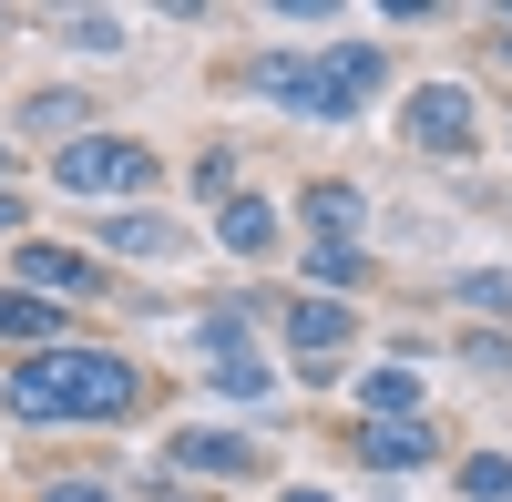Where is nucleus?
<instances>
[{
  "label": "nucleus",
  "mask_w": 512,
  "mask_h": 502,
  "mask_svg": "<svg viewBox=\"0 0 512 502\" xmlns=\"http://www.w3.org/2000/svg\"><path fill=\"white\" fill-rule=\"evenodd\" d=\"M297 205H308V226H318V246H359V226H369V195H359L349 175H338V185H308Z\"/></svg>",
  "instance_id": "obj_12"
},
{
  "label": "nucleus",
  "mask_w": 512,
  "mask_h": 502,
  "mask_svg": "<svg viewBox=\"0 0 512 502\" xmlns=\"http://www.w3.org/2000/svg\"><path fill=\"white\" fill-rule=\"evenodd\" d=\"M461 359L492 369V380H512V339H492V328H472V339H461Z\"/></svg>",
  "instance_id": "obj_19"
},
{
  "label": "nucleus",
  "mask_w": 512,
  "mask_h": 502,
  "mask_svg": "<svg viewBox=\"0 0 512 502\" xmlns=\"http://www.w3.org/2000/svg\"><path fill=\"white\" fill-rule=\"evenodd\" d=\"M185 246H195V236L164 216V205H123V216H103V226H93V257H154V267H175Z\"/></svg>",
  "instance_id": "obj_8"
},
{
  "label": "nucleus",
  "mask_w": 512,
  "mask_h": 502,
  "mask_svg": "<svg viewBox=\"0 0 512 502\" xmlns=\"http://www.w3.org/2000/svg\"><path fill=\"white\" fill-rule=\"evenodd\" d=\"M226 185H236V154L216 144V154H205V164H195V195H226Z\"/></svg>",
  "instance_id": "obj_20"
},
{
  "label": "nucleus",
  "mask_w": 512,
  "mask_h": 502,
  "mask_svg": "<svg viewBox=\"0 0 512 502\" xmlns=\"http://www.w3.org/2000/svg\"><path fill=\"white\" fill-rule=\"evenodd\" d=\"M52 185L62 195H93V205H144L154 185H164V154L154 144H134V134H82V144H62L52 154Z\"/></svg>",
  "instance_id": "obj_2"
},
{
  "label": "nucleus",
  "mask_w": 512,
  "mask_h": 502,
  "mask_svg": "<svg viewBox=\"0 0 512 502\" xmlns=\"http://www.w3.org/2000/svg\"><path fill=\"white\" fill-rule=\"evenodd\" d=\"M492 62H512V11H502V21H492Z\"/></svg>",
  "instance_id": "obj_23"
},
{
  "label": "nucleus",
  "mask_w": 512,
  "mask_h": 502,
  "mask_svg": "<svg viewBox=\"0 0 512 502\" xmlns=\"http://www.w3.org/2000/svg\"><path fill=\"white\" fill-rule=\"evenodd\" d=\"M349 462L359 472H420V462H441V431L431 421H349Z\"/></svg>",
  "instance_id": "obj_9"
},
{
  "label": "nucleus",
  "mask_w": 512,
  "mask_h": 502,
  "mask_svg": "<svg viewBox=\"0 0 512 502\" xmlns=\"http://www.w3.org/2000/svg\"><path fill=\"white\" fill-rule=\"evenodd\" d=\"M451 298L472 308V318H512V267H461V277H451Z\"/></svg>",
  "instance_id": "obj_17"
},
{
  "label": "nucleus",
  "mask_w": 512,
  "mask_h": 502,
  "mask_svg": "<svg viewBox=\"0 0 512 502\" xmlns=\"http://www.w3.org/2000/svg\"><path fill=\"white\" fill-rule=\"evenodd\" d=\"M0 339H11V349H62V308L0 277Z\"/></svg>",
  "instance_id": "obj_13"
},
{
  "label": "nucleus",
  "mask_w": 512,
  "mask_h": 502,
  "mask_svg": "<svg viewBox=\"0 0 512 502\" xmlns=\"http://www.w3.org/2000/svg\"><path fill=\"white\" fill-rule=\"evenodd\" d=\"M82 123H93V103H82V93H21V123H11V134H41V144H82Z\"/></svg>",
  "instance_id": "obj_14"
},
{
  "label": "nucleus",
  "mask_w": 512,
  "mask_h": 502,
  "mask_svg": "<svg viewBox=\"0 0 512 502\" xmlns=\"http://www.w3.org/2000/svg\"><path fill=\"white\" fill-rule=\"evenodd\" d=\"M52 31H62V52H93V62L134 52V21H123V11H62Z\"/></svg>",
  "instance_id": "obj_15"
},
{
  "label": "nucleus",
  "mask_w": 512,
  "mask_h": 502,
  "mask_svg": "<svg viewBox=\"0 0 512 502\" xmlns=\"http://www.w3.org/2000/svg\"><path fill=\"white\" fill-rule=\"evenodd\" d=\"M431 380H420V359H379V369H359V421H431Z\"/></svg>",
  "instance_id": "obj_10"
},
{
  "label": "nucleus",
  "mask_w": 512,
  "mask_h": 502,
  "mask_svg": "<svg viewBox=\"0 0 512 502\" xmlns=\"http://www.w3.org/2000/svg\"><path fill=\"white\" fill-rule=\"evenodd\" d=\"M400 144L431 154V164H472V154H482V103H472V82H410V93H400Z\"/></svg>",
  "instance_id": "obj_4"
},
{
  "label": "nucleus",
  "mask_w": 512,
  "mask_h": 502,
  "mask_svg": "<svg viewBox=\"0 0 512 502\" xmlns=\"http://www.w3.org/2000/svg\"><path fill=\"white\" fill-rule=\"evenodd\" d=\"M277 328H287V380L338 390V359L359 349V298H287Z\"/></svg>",
  "instance_id": "obj_5"
},
{
  "label": "nucleus",
  "mask_w": 512,
  "mask_h": 502,
  "mask_svg": "<svg viewBox=\"0 0 512 502\" xmlns=\"http://www.w3.org/2000/svg\"><path fill=\"white\" fill-rule=\"evenodd\" d=\"M390 82V52L379 41H328V52H297V93L287 113L297 123H359V103Z\"/></svg>",
  "instance_id": "obj_3"
},
{
  "label": "nucleus",
  "mask_w": 512,
  "mask_h": 502,
  "mask_svg": "<svg viewBox=\"0 0 512 502\" xmlns=\"http://www.w3.org/2000/svg\"><path fill=\"white\" fill-rule=\"evenodd\" d=\"M0 185H11V134H0Z\"/></svg>",
  "instance_id": "obj_26"
},
{
  "label": "nucleus",
  "mask_w": 512,
  "mask_h": 502,
  "mask_svg": "<svg viewBox=\"0 0 512 502\" xmlns=\"http://www.w3.org/2000/svg\"><path fill=\"white\" fill-rule=\"evenodd\" d=\"M502 144H512V113H502Z\"/></svg>",
  "instance_id": "obj_28"
},
{
  "label": "nucleus",
  "mask_w": 512,
  "mask_h": 502,
  "mask_svg": "<svg viewBox=\"0 0 512 502\" xmlns=\"http://www.w3.org/2000/svg\"><path fill=\"white\" fill-rule=\"evenodd\" d=\"M21 216H31V205H21V185H0V236H21Z\"/></svg>",
  "instance_id": "obj_22"
},
{
  "label": "nucleus",
  "mask_w": 512,
  "mask_h": 502,
  "mask_svg": "<svg viewBox=\"0 0 512 502\" xmlns=\"http://www.w3.org/2000/svg\"><path fill=\"white\" fill-rule=\"evenodd\" d=\"M0 41H11V11H0Z\"/></svg>",
  "instance_id": "obj_27"
},
{
  "label": "nucleus",
  "mask_w": 512,
  "mask_h": 502,
  "mask_svg": "<svg viewBox=\"0 0 512 502\" xmlns=\"http://www.w3.org/2000/svg\"><path fill=\"white\" fill-rule=\"evenodd\" d=\"M216 246L226 257H277V205L267 195H226L216 205Z\"/></svg>",
  "instance_id": "obj_11"
},
{
  "label": "nucleus",
  "mask_w": 512,
  "mask_h": 502,
  "mask_svg": "<svg viewBox=\"0 0 512 502\" xmlns=\"http://www.w3.org/2000/svg\"><path fill=\"white\" fill-rule=\"evenodd\" d=\"M154 400L144 359L134 349H93V339H62V349H31L0 369V410L11 421H134Z\"/></svg>",
  "instance_id": "obj_1"
},
{
  "label": "nucleus",
  "mask_w": 512,
  "mask_h": 502,
  "mask_svg": "<svg viewBox=\"0 0 512 502\" xmlns=\"http://www.w3.org/2000/svg\"><path fill=\"white\" fill-rule=\"evenodd\" d=\"M11 287H31V298H52V308H82V298H103V257L93 246H52V236H21L11 246Z\"/></svg>",
  "instance_id": "obj_6"
},
{
  "label": "nucleus",
  "mask_w": 512,
  "mask_h": 502,
  "mask_svg": "<svg viewBox=\"0 0 512 502\" xmlns=\"http://www.w3.org/2000/svg\"><path fill=\"white\" fill-rule=\"evenodd\" d=\"M461 492L472 502H512V451H472V462H461Z\"/></svg>",
  "instance_id": "obj_18"
},
{
  "label": "nucleus",
  "mask_w": 512,
  "mask_h": 502,
  "mask_svg": "<svg viewBox=\"0 0 512 502\" xmlns=\"http://www.w3.org/2000/svg\"><path fill=\"white\" fill-rule=\"evenodd\" d=\"M164 451H175V482H256V472H267V451H256L246 431H216V421L175 431Z\"/></svg>",
  "instance_id": "obj_7"
},
{
  "label": "nucleus",
  "mask_w": 512,
  "mask_h": 502,
  "mask_svg": "<svg viewBox=\"0 0 512 502\" xmlns=\"http://www.w3.org/2000/svg\"><path fill=\"white\" fill-rule=\"evenodd\" d=\"M369 287V246H308V298H349Z\"/></svg>",
  "instance_id": "obj_16"
},
{
  "label": "nucleus",
  "mask_w": 512,
  "mask_h": 502,
  "mask_svg": "<svg viewBox=\"0 0 512 502\" xmlns=\"http://www.w3.org/2000/svg\"><path fill=\"white\" fill-rule=\"evenodd\" d=\"M164 502H205V492H185V482H164Z\"/></svg>",
  "instance_id": "obj_25"
},
{
  "label": "nucleus",
  "mask_w": 512,
  "mask_h": 502,
  "mask_svg": "<svg viewBox=\"0 0 512 502\" xmlns=\"http://www.w3.org/2000/svg\"><path fill=\"white\" fill-rule=\"evenodd\" d=\"M277 502H338V492H308V482H287V492H277Z\"/></svg>",
  "instance_id": "obj_24"
},
{
  "label": "nucleus",
  "mask_w": 512,
  "mask_h": 502,
  "mask_svg": "<svg viewBox=\"0 0 512 502\" xmlns=\"http://www.w3.org/2000/svg\"><path fill=\"white\" fill-rule=\"evenodd\" d=\"M31 502H113V482H41Z\"/></svg>",
  "instance_id": "obj_21"
}]
</instances>
